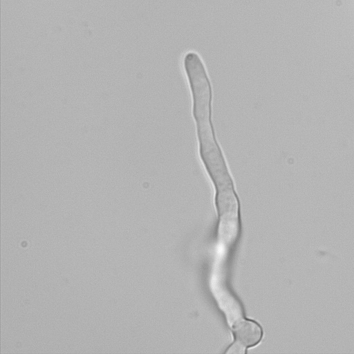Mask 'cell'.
<instances>
[{
    "mask_svg": "<svg viewBox=\"0 0 354 354\" xmlns=\"http://www.w3.org/2000/svg\"><path fill=\"white\" fill-rule=\"evenodd\" d=\"M227 353H245V347L238 342H235L232 345Z\"/></svg>",
    "mask_w": 354,
    "mask_h": 354,
    "instance_id": "obj_2",
    "label": "cell"
},
{
    "mask_svg": "<svg viewBox=\"0 0 354 354\" xmlns=\"http://www.w3.org/2000/svg\"><path fill=\"white\" fill-rule=\"evenodd\" d=\"M234 334L236 342L244 347H248L259 343L262 336V330L256 322L241 319L235 324Z\"/></svg>",
    "mask_w": 354,
    "mask_h": 354,
    "instance_id": "obj_1",
    "label": "cell"
}]
</instances>
